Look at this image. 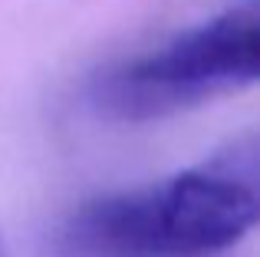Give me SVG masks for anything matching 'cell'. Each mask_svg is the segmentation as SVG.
Returning a JSON list of instances; mask_svg holds the SVG:
<instances>
[{
  "label": "cell",
  "mask_w": 260,
  "mask_h": 257,
  "mask_svg": "<svg viewBox=\"0 0 260 257\" xmlns=\"http://www.w3.org/2000/svg\"><path fill=\"white\" fill-rule=\"evenodd\" d=\"M257 145L237 139L148 188L76 205L53 231L56 257H211L257 224Z\"/></svg>",
  "instance_id": "1"
},
{
  "label": "cell",
  "mask_w": 260,
  "mask_h": 257,
  "mask_svg": "<svg viewBox=\"0 0 260 257\" xmlns=\"http://www.w3.org/2000/svg\"><path fill=\"white\" fill-rule=\"evenodd\" d=\"M0 257H4V238H0Z\"/></svg>",
  "instance_id": "3"
},
{
  "label": "cell",
  "mask_w": 260,
  "mask_h": 257,
  "mask_svg": "<svg viewBox=\"0 0 260 257\" xmlns=\"http://www.w3.org/2000/svg\"><path fill=\"white\" fill-rule=\"evenodd\" d=\"M257 70V0H234L161 46L99 66L86 83V103L109 122H152L244 89Z\"/></svg>",
  "instance_id": "2"
}]
</instances>
